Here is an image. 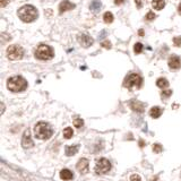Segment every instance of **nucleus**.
<instances>
[{"mask_svg":"<svg viewBox=\"0 0 181 181\" xmlns=\"http://www.w3.org/2000/svg\"><path fill=\"white\" fill-rule=\"evenodd\" d=\"M17 14H18V17L21 18V21H23L24 23H31V22L35 21L38 18V13L34 6H32V5H25V6L19 8Z\"/></svg>","mask_w":181,"mask_h":181,"instance_id":"nucleus-1","label":"nucleus"},{"mask_svg":"<svg viewBox=\"0 0 181 181\" xmlns=\"http://www.w3.org/2000/svg\"><path fill=\"white\" fill-rule=\"evenodd\" d=\"M8 90L15 93L23 92L27 88V80L22 76H13L7 80Z\"/></svg>","mask_w":181,"mask_h":181,"instance_id":"nucleus-2","label":"nucleus"},{"mask_svg":"<svg viewBox=\"0 0 181 181\" xmlns=\"http://www.w3.org/2000/svg\"><path fill=\"white\" fill-rule=\"evenodd\" d=\"M34 134L36 138L44 140L49 139L50 137L52 136L53 130L49 123H46V122H38L34 127Z\"/></svg>","mask_w":181,"mask_h":181,"instance_id":"nucleus-3","label":"nucleus"},{"mask_svg":"<svg viewBox=\"0 0 181 181\" xmlns=\"http://www.w3.org/2000/svg\"><path fill=\"white\" fill-rule=\"evenodd\" d=\"M35 58L38 60H50L52 59L54 56V52L51 46L46 44H41L38 46V49L35 50Z\"/></svg>","mask_w":181,"mask_h":181,"instance_id":"nucleus-4","label":"nucleus"},{"mask_svg":"<svg viewBox=\"0 0 181 181\" xmlns=\"http://www.w3.org/2000/svg\"><path fill=\"white\" fill-rule=\"evenodd\" d=\"M143 83V78L138 75V74H130L128 76L126 77L125 80H123V86L127 87V88H138L140 87Z\"/></svg>","mask_w":181,"mask_h":181,"instance_id":"nucleus-5","label":"nucleus"},{"mask_svg":"<svg viewBox=\"0 0 181 181\" xmlns=\"http://www.w3.org/2000/svg\"><path fill=\"white\" fill-rule=\"evenodd\" d=\"M7 57L10 60H19L24 57V49L19 45H10L7 49Z\"/></svg>","mask_w":181,"mask_h":181,"instance_id":"nucleus-6","label":"nucleus"},{"mask_svg":"<svg viewBox=\"0 0 181 181\" xmlns=\"http://www.w3.org/2000/svg\"><path fill=\"white\" fill-rule=\"evenodd\" d=\"M111 169V163L109 162V160L107 159H100L96 161L95 164V172L98 174H104L108 173Z\"/></svg>","mask_w":181,"mask_h":181,"instance_id":"nucleus-7","label":"nucleus"},{"mask_svg":"<svg viewBox=\"0 0 181 181\" xmlns=\"http://www.w3.org/2000/svg\"><path fill=\"white\" fill-rule=\"evenodd\" d=\"M22 145L24 148H31V147L34 146V143L31 138V131L30 130H25L24 135H23V138H22Z\"/></svg>","mask_w":181,"mask_h":181,"instance_id":"nucleus-8","label":"nucleus"},{"mask_svg":"<svg viewBox=\"0 0 181 181\" xmlns=\"http://www.w3.org/2000/svg\"><path fill=\"white\" fill-rule=\"evenodd\" d=\"M88 165H90L88 160H87V159H82V160L78 161L76 167H77V170H78V172L84 174V173H87V172H88V167H90Z\"/></svg>","mask_w":181,"mask_h":181,"instance_id":"nucleus-9","label":"nucleus"},{"mask_svg":"<svg viewBox=\"0 0 181 181\" xmlns=\"http://www.w3.org/2000/svg\"><path fill=\"white\" fill-rule=\"evenodd\" d=\"M78 42H79V44L83 45L84 48H88L93 44V38L87 34H79L78 35Z\"/></svg>","mask_w":181,"mask_h":181,"instance_id":"nucleus-10","label":"nucleus"},{"mask_svg":"<svg viewBox=\"0 0 181 181\" xmlns=\"http://www.w3.org/2000/svg\"><path fill=\"white\" fill-rule=\"evenodd\" d=\"M73 8H75V4L70 2L69 0H63L62 2L59 5V13L60 14H62V13L70 10V9H73Z\"/></svg>","mask_w":181,"mask_h":181,"instance_id":"nucleus-11","label":"nucleus"},{"mask_svg":"<svg viewBox=\"0 0 181 181\" xmlns=\"http://www.w3.org/2000/svg\"><path fill=\"white\" fill-rule=\"evenodd\" d=\"M169 67H170L171 69H179L181 67V60L179 57L177 56H172L169 59Z\"/></svg>","mask_w":181,"mask_h":181,"instance_id":"nucleus-12","label":"nucleus"},{"mask_svg":"<svg viewBox=\"0 0 181 181\" xmlns=\"http://www.w3.org/2000/svg\"><path fill=\"white\" fill-rule=\"evenodd\" d=\"M130 108H131L134 111L140 112V113H142V112H144V110H145V104L139 101H131L130 102Z\"/></svg>","mask_w":181,"mask_h":181,"instance_id":"nucleus-13","label":"nucleus"},{"mask_svg":"<svg viewBox=\"0 0 181 181\" xmlns=\"http://www.w3.org/2000/svg\"><path fill=\"white\" fill-rule=\"evenodd\" d=\"M162 113H163V110H162L160 107H153V108L150 110V115L154 119L160 118L161 115H162Z\"/></svg>","mask_w":181,"mask_h":181,"instance_id":"nucleus-14","label":"nucleus"},{"mask_svg":"<svg viewBox=\"0 0 181 181\" xmlns=\"http://www.w3.org/2000/svg\"><path fill=\"white\" fill-rule=\"evenodd\" d=\"M60 178L62 180H71L74 178V173L68 169H63V170L60 171Z\"/></svg>","mask_w":181,"mask_h":181,"instance_id":"nucleus-15","label":"nucleus"},{"mask_svg":"<svg viewBox=\"0 0 181 181\" xmlns=\"http://www.w3.org/2000/svg\"><path fill=\"white\" fill-rule=\"evenodd\" d=\"M79 150V146L78 145H74V146H66V150H65V153H66L67 156H73L78 152Z\"/></svg>","mask_w":181,"mask_h":181,"instance_id":"nucleus-16","label":"nucleus"},{"mask_svg":"<svg viewBox=\"0 0 181 181\" xmlns=\"http://www.w3.org/2000/svg\"><path fill=\"white\" fill-rule=\"evenodd\" d=\"M152 5H153L154 9L161 10V9H163L164 6H165V1H164V0H153Z\"/></svg>","mask_w":181,"mask_h":181,"instance_id":"nucleus-17","label":"nucleus"},{"mask_svg":"<svg viewBox=\"0 0 181 181\" xmlns=\"http://www.w3.org/2000/svg\"><path fill=\"white\" fill-rule=\"evenodd\" d=\"M156 85L157 87H160V88H167V87H169V82H167V79H165V78H159V79L156 80Z\"/></svg>","mask_w":181,"mask_h":181,"instance_id":"nucleus-18","label":"nucleus"},{"mask_svg":"<svg viewBox=\"0 0 181 181\" xmlns=\"http://www.w3.org/2000/svg\"><path fill=\"white\" fill-rule=\"evenodd\" d=\"M74 135V131H73V128H70V127H67L65 130H63V137L66 138V139H70Z\"/></svg>","mask_w":181,"mask_h":181,"instance_id":"nucleus-19","label":"nucleus"},{"mask_svg":"<svg viewBox=\"0 0 181 181\" xmlns=\"http://www.w3.org/2000/svg\"><path fill=\"white\" fill-rule=\"evenodd\" d=\"M103 19H104V22L107 24H110V23L113 22V14L110 13V11H107V13L103 15Z\"/></svg>","mask_w":181,"mask_h":181,"instance_id":"nucleus-20","label":"nucleus"},{"mask_svg":"<svg viewBox=\"0 0 181 181\" xmlns=\"http://www.w3.org/2000/svg\"><path fill=\"white\" fill-rule=\"evenodd\" d=\"M100 8H101V2H100V1H98V0L93 1V2H92V5H90V9H92V10H94V11L99 10Z\"/></svg>","mask_w":181,"mask_h":181,"instance_id":"nucleus-21","label":"nucleus"},{"mask_svg":"<svg viewBox=\"0 0 181 181\" xmlns=\"http://www.w3.org/2000/svg\"><path fill=\"white\" fill-rule=\"evenodd\" d=\"M134 51H135V53H140L143 51V44L142 43H136L135 46H134Z\"/></svg>","mask_w":181,"mask_h":181,"instance_id":"nucleus-22","label":"nucleus"},{"mask_svg":"<svg viewBox=\"0 0 181 181\" xmlns=\"http://www.w3.org/2000/svg\"><path fill=\"white\" fill-rule=\"evenodd\" d=\"M83 125H84V121L82 120V119L77 118L74 120V126H75L76 128H80V127H83Z\"/></svg>","mask_w":181,"mask_h":181,"instance_id":"nucleus-23","label":"nucleus"},{"mask_svg":"<svg viewBox=\"0 0 181 181\" xmlns=\"http://www.w3.org/2000/svg\"><path fill=\"white\" fill-rule=\"evenodd\" d=\"M162 146H161L160 144H155V145H153V151L155 152V153H161L162 152Z\"/></svg>","mask_w":181,"mask_h":181,"instance_id":"nucleus-24","label":"nucleus"},{"mask_svg":"<svg viewBox=\"0 0 181 181\" xmlns=\"http://www.w3.org/2000/svg\"><path fill=\"white\" fill-rule=\"evenodd\" d=\"M156 17V16H155V14H154L153 11H150V13H147V15H146V19L147 21H153L154 18Z\"/></svg>","mask_w":181,"mask_h":181,"instance_id":"nucleus-25","label":"nucleus"},{"mask_svg":"<svg viewBox=\"0 0 181 181\" xmlns=\"http://www.w3.org/2000/svg\"><path fill=\"white\" fill-rule=\"evenodd\" d=\"M171 94H172V90H163L161 96H162V99H167V98H169Z\"/></svg>","mask_w":181,"mask_h":181,"instance_id":"nucleus-26","label":"nucleus"},{"mask_svg":"<svg viewBox=\"0 0 181 181\" xmlns=\"http://www.w3.org/2000/svg\"><path fill=\"white\" fill-rule=\"evenodd\" d=\"M173 43L175 46H181V38L180 36H177V38H173Z\"/></svg>","mask_w":181,"mask_h":181,"instance_id":"nucleus-27","label":"nucleus"},{"mask_svg":"<svg viewBox=\"0 0 181 181\" xmlns=\"http://www.w3.org/2000/svg\"><path fill=\"white\" fill-rule=\"evenodd\" d=\"M130 181H140V177L138 174H131L130 175Z\"/></svg>","mask_w":181,"mask_h":181,"instance_id":"nucleus-28","label":"nucleus"},{"mask_svg":"<svg viewBox=\"0 0 181 181\" xmlns=\"http://www.w3.org/2000/svg\"><path fill=\"white\" fill-rule=\"evenodd\" d=\"M102 45H103L104 48H107V49H110V48H111V43H110V42H103Z\"/></svg>","mask_w":181,"mask_h":181,"instance_id":"nucleus-29","label":"nucleus"},{"mask_svg":"<svg viewBox=\"0 0 181 181\" xmlns=\"http://www.w3.org/2000/svg\"><path fill=\"white\" fill-rule=\"evenodd\" d=\"M135 2L137 4V7L138 8L142 7V1H140V0H135Z\"/></svg>","mask_w":181,"mask_h":181,"instance_id":"nucleus-30","label":"nucleus"},{"mask_svg":"<svg viewBox=\"0 0 181 181\" xmlns=\"http://www.w3.org/2000/svg\"><path fill=\"white\" fill-rule=\"evenodd\" d=\"M123 2V0H115V5H121Z\"/></svg>","mask_w":181,"mask_h":181,"instance_id":"nucleus-31","label":"nucleus"},{"mask_svg":"<svg viewBox=\"0 0 181 181\" xmlns=\"http://www.w3.org/2000/svg\"><path fill=\"white\" fill-rule=\"evenodd\" d=\"M7 4V0H1V7H5Z\"/></svg>","mask_w":181,"mask_h":181,"instance_id":"nucleus-32","label":"nucleus"},{"mask_svg":"<svg viewBox=\"0 0 181 181\" xmlns=\"http://www.w3.org/2000/svg\"><path fill=\"white\" fill-rule=\"evenodd\" d=\"M179 13H180V14H181V5H180V6H179Z\"/></svg>","mask_w":181,"mask_h":181,"instance_id":"nucleus-33","label":"nucleus"}]
</instances>
